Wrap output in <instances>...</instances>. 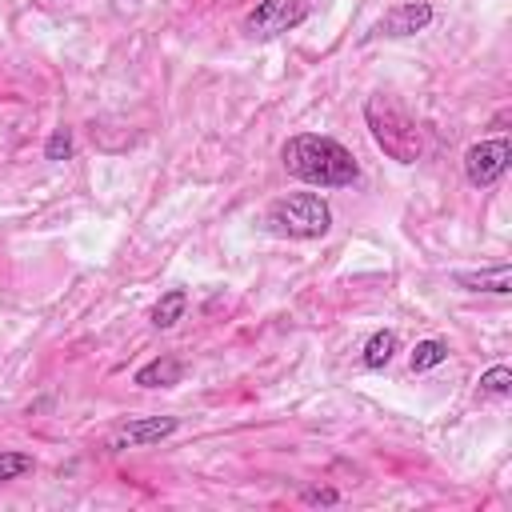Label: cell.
Segmentation results:
<instances>
[{
    "mask_svg": "<svg viewBox=\"0 0 512 512\" xmlns=\"http://www.w3.org/2000/svg\"><path fill=\"white\" fill-rule=\"evenodd\" d=\"M280 160H284L288 176H296V180H304L312 188H348L360 176L356 156L340 140L320 136V132L288 136L284 148H280Z\"/></svg>",
    "mask_w": 512,
    "mask_h": 512,
    "instance_id": "1",
    "label": "cell"
},
{
    "mask_svg": "<svg viewBox=\"0 0 512 512\" xmlns=\"http://www.w3.org/2000/svg\"><path fill=\"white\" fill-rule=\"evenodd\" d=\"M364 124H368L376 148H380L388 160H396V164H416V160H420V152H424L420 128H416V120H412L392 96H384V92L368 96V100H364Z\"/></svg>",
    "mask_w": 512,
    "mask_h": 512,
    "instance_id": "2",
    "label": "cell"
},
{
    "mask_svg": "<svg viewBox=\"0 0 512 512\" xmlns=\"http://www.w3.org/2000/svg\"><path fill=\"white\" fill-rule=\"evenodd\" d=\"M264 224L276 232V236H292V240H316L332 228V208L324 196L316 192H292V196H280L268 204V216Z\"/></svg>",
    "mask_w": 512,
    "mask_h": 512,
    "instance_id": "3",
    "label": "cell"
},
{
    "mask_svg": "<svg viewBox=\"0 0 512 512\" xmlns=\"http://www.w3.org/2000/svg\"><path fill=\"white\" fill-rule=\"evenodd\" d=\"M308 0H260L248 16H244V32L252 40H272L280 32H292L296 24L308 20Z\"/></svg>",
    "mask_w": 512,
    "mask_h": 512,
    "instance_id": "4",
    "label": "cell"
},
{
    "mask_svg": "<svg viewBox=\"0 0 512 512\" xmlns=\"http://www.w3.org/2000/svg\"><path fill=\"white\" fill-rule=\"evenodd\" d=\"M512 164V144L504 136H492V140H480L464 152V176L472 188H488L496 184Z\"/></svg>",
    "mask_w": 512,
    "mask_h": 512,
    "instance_id": "5",
    "label": "cell"
},
{
    "mask_svg": "<svg viewBox=\"0 0 512 512\" xmlns=\"http://www.w3.org/2000/svg\"><path fill=\"white\" fill-rule=\"evenodd\" d=\"M176 428H180V420H176V416H136V420L120 424V428L108 436V452H124V448H148V444H160V440H168Z\"/></svg>",
    "mask_w": 512,
    "mask_h": 512,
    "instance_id": "6",
    "label": "cell"
},
{
    "mask_svg": "<svg viewBox=\"0 0 512 512\" xmlns=\"http://www.w3.org/2000/svg\"><path fill=\"white\" fill-rule=\"evenodd\" d=\"M432 4L428 0H404V4H392L380 20H376V28H372V36H416V32H424L428 24H432Z\"/></svg>",
    "mask_w": 512,
    "mask_h": 512,
    "instance_id": "7",
    "label": "cell"
},
{
    "mask_svg": "<svg viewBox=\"0 0 512 512\" xmlns=\"http://www.w3.org/2000/svg\"><path fill=\"white\" fill-rule=\"evenodd\" d=\"M452 280L468 292H492V296L512 292V268L508 264H492V268H480V272H456Z\"/></svg>",
    "mask_w": 512,
    "mask_h": 512,
    "instance_id": "8",
    "label": "cell"
},
{
    "mask_svg": "<svg viewBox=\"0 0 512 512\" xmlns=\"http://www.w3.org/2000/svg\"><path fill=\"white\" fill-rule=\"evenodd\" d=\"M180 376H184V364L176 356H156V360L136 368L132 384H140V388H172V384H180Z\"/></svg>",
    "mask_w": 512,
    "mask_h": 512,
    "instance_id": "9",
    "label": "cell"
},
{
    "mask_svg": "<svg viewBox=\"0 0 512 512\" xmlns=\"http://www.w3.org/2000/svg\"><path fill=\"white\" fill-rule=\"evenodd\" d=\"M396 352H400V336L384 328V332H372V336H368V344H364V356H360V360H364V368H384Z\"/></svg>",
    "mask_w": 512,
    "mask_h": 512,
    "instance_id": "10",
    "label": "cell"
},
{
    "mask_svg": "<svg viewBox=\"0 0 512 512\" xmlns=\"http://www.w3.org/2000/svg\"><path fill=\"white\" fill-rule=\"evenodd\" d=\"M184 308H188V292H184V288H168V292L156 300V308H152V324H156V328H172V324L184 316Z\"/></svg>",
    "mask_w": 512,
    "mask_h": 512,
    "instance_id": "11",
    "label": "cell"
},
{
    "mask_svg": "<svg viewBox=\"0 0 512 512\" xmlns=\"http://www.w3.org/2000/svg\"><path fill=\"white\" fill-rule=\"evenodd\" d=\"M448 360V344L444 340H420L416 348H412V356H408V368L412 372H428V368H436V364H444Z\"/></svg>",
    "mask_w": 512,
    "mask_h": 512,
    "instance_id": "12",
    "label": "cell"
},
{
    "mask_svg": "<svg viewBox=\"0 0 512 512\" xmlns=\"http://www.w3.org/2000/svg\"><path fill=\"white\" fill-rule=\"evenodd\" d=\"M508 392H512V368H508V364H496V368H488V372L480 376V396L504 400Z\"/></svg>",
    "mask_w": 512,
    "mask_h": 512,
    "instance_id": "13",
    "label": "cell"
},
{
    "mask_svg": "<svg viewBox=\"0 0 512 512\" xmlns=\"http://www.w3.org/2000/svg\"><path fill=\"white\" fill-rule=\"evenodd\" d=\"M32 468H36V460H32L28 452H12V448H4V452H0V484L20 480V476H28Z\"/></svg>",
    "mask_w": 512,
    "mask_h": 512,
    "instance_id": "14",
    "label": "cell"
},
{
    "mask_svg": "<svg viewBox=\"0 0 512 512\" xmlns=\"http://www.w3.org/2000/svg\"><path fill=\"white\" fill-rule=\"evenodd\" d=\"M68 156H72V132L68 128H56L44 140V160H68Z\"/></svg>",
    "mask_w": 512,
    "mask_h": 512,
    "instance_id": "15",
    "label": "cell"
},
{
    "mask_svg": "<svg viewBox=\"0 0 512 512\" xmlns=\"http://www.w3.org/2000/svg\"><path fill=\"white\" fill-rule=\"evenodd\" d=\"M300 504H308V508H328V504H340V492L336 488H304L300 492Z\"/></svg>",
    "mask_w": 512,
    "mask_h": 512,
    "instance_id": "16",
    "label": "cell"
}]
</instances>
